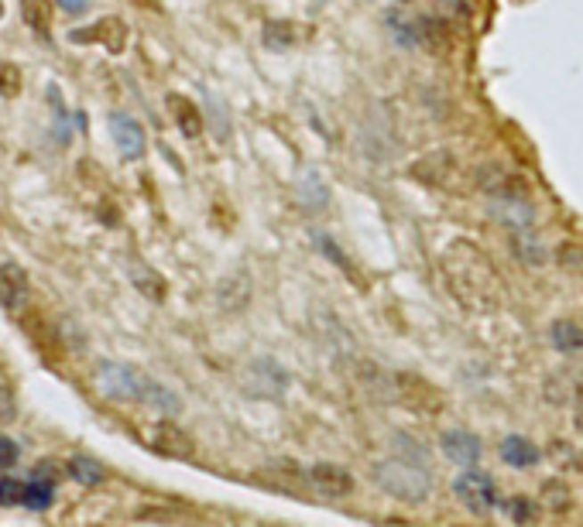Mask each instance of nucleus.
Listing matches in <instances>:
<instances>
[{"label": "nucleus", "instance_id": "2", "mask_svg": "<svg viewBox=\"0 0 583 527\" xmlns=\"http://www.w3.org/2000/svg\"><path fill=\"white\" fill-rule=\"evenodd\" d=\"M412 178H419L423 185L436 189V192H447V196H467L471 189V175L467 168L453 158L449 151H429L419 161H412Z\"/></svg>", "mask_w": 583, "mask_h": 527}, {"label": "nucleus", "instance_id": "3", "mask_svg": "<svg viewBox=\"0 0 583 527\" xmlns=\"http://www.w3.org/2000/svg\"><path fill=\"white\" fill-rule=\"evenodd\" d=\"M374 480L382 490H388L391 497H398L405 504H423L432 493V480L426 469L412 466L405 459H384L374 466Z\"/></svg>", "mask_w": 583, "mask_h": 527}, {"label": "nucleus", "instance_id": "1", "mask_svg": "<svg viewBox=\"0 0 583 527\" xmlns=\"http://www.w3.org/2000/svg\"><path fill=\"white\" fill-rule=\"evenodd\" d=\"M443 271V285L456 298V305L473 315H491L501 308V278L497 267L488 257V250H480L473 240H453L439 257Z\"/></svg>", "mask_w": 583, "mask_h": 527}, {"label": "nucleus", "instance_id": "22", "mask_svg": "<svg viewBox=\"0 0 583 527\" xmlns=\"http://www.w3.org/2000/svg\"><path fill=\"white\" fill-rule=\"evenodd\" d=\"M11 418H14V401L0 387V421H11Z\"/></svg>", "mask_w": 583, "mask_h": 527}, {"label": "nucleus", "instance_id": "16", "mask_svg": "<svg viewBox=\"0 0 583 527\" xmlns=\"http://www.w3.org/2000/svg\"><path fill=\"white\" fill-rule=\"evenodd\" d=\"M66 469H69V476H72L76 483H83V486L103 483V476H107V473H103V466H100L96 459H90V456H72Z\"/></svg>", "mask_w": 583, "mask_h": 527}, {"label": "nucleus", "instance_id": "12", "mask_svg": "<svg viewBox=\"0 0 583 527\" xmlns=\"http://www.w3.org/2000/svg\"><path fill=\"white\" fill-rule=\"evenodd\" d=\"M48 466L42 462L35 473H31V480H28V486H24V504L28 510H45V507H52V497H55V476L52 473H45Z\"/></svg>", "mask_w": 583, "mask_h": 527}, {"label": "nucleus", "instance_id": "19", "mask_svg": "<svg viewBox=\"0 0 583 527\" xmlns=\"http://www.w3.org/2000/svg\"><path fill=\"white\" fill-rule=\"evenodd\" d=\"M21 14L24 21L31 24L38 35H48V24H52V14H48L45 0H21Z\"/></svg>", "mask_w": 583, "mask_h": 527}, {"label": "nucleus", "instance_id": "21", "mask_svg": "<svg viewBox=\"0 0 583 527\" xmlns=\"http://www.w3.org/2000/svg\"><path fill=\"white\" fill-rule=\"evenodd\" d=\"M18 459V445L11 439H0V469H11Z\"/></svg>", "mask_w": 583, "mask_h": 527}, {"label": "nucleus", "instance_id": "8", "mask_svg": "<svg viewBox=\"0 0 583 527\" xmlns=\"http://www.w3.org/2000/svg\"><path fill=\"white\" fill-rule=\"evenodd\" d=\"M111 134H113V144H117V151L120 158H127V161H137V158H144L148 151V137H144V127L137 124L131 113H111Z\"/></svg>", "mask_w": 583, "mask_h": 527}, {"label": "nucleus", "instance_id": "10", "mask_svg": "<svg viewBox=\"0 0 583 527\" xmlns=\"http://www.w3.org/2000/svg\"><path fill=\"white\" fill-rule=\"evenodd\" d=\"M69 42H79V45L100 42L107 52H124V45H127V24L120 21V18H103V21H96L93 28L69 31Z\"/></svg>", "mask_w": 583, "mask_h": 527}, {"label": "nucleus", "instance_id": "13", "mask_svg": "<svg viewBox=\"0 0 583 527\" xmlns=\"http://www.w3.org/2000/svg\"><path fill=\"white\" fill-rule=\"evenodd\" d=\"M443 449H447L449 459H456L460 466H477V459H480V442L473 439L471 432H447Z\"/></svg>", "mask_w": 583, "mask_h": 527}, {"label": "nucleus", "instance_id": "26", "mask_svg": "<svg viewBox=\"0 0 583 527\" xmlns=\"http://www.w3.org/2000/svg\"><path fill=\"white\" fill-rule=\"evenodd\" d=\"M398 4H412V0H398Z\"/></svg>", "mask_w": 583, "mask_h": 527}, {"label": "nucleus", "instance_id": "7", "mask_svg": "<svg viewBox=\"0 0 583 527\" xmlns=\"http://www.w3.org/2000/svg\"><path fill=\"white\" fill-rule=\"evenodd\" d=\"M144 439L148 445L161 452V456H168V459H193L196 456V442L189 432H182L176 421H155L148 432H144Z\"/></svg>", "mask_w": 583, "mask_h": 527}, {"label": "nucleus", "instance_id": "20", "mask_svg": "<svg viewBox=\"0 0 583 527\" xmlns=\"http://www.w3.org/2000/svg\"><path fill=\"white\" fill-rule=\"evenodd\" d=\"M24 486H28V483L14 480V476H4V480H0V507L24 504Z\"/></svg>", "mask_w": 583, "mask_h": 527}, {"label": "nucleus", "instance_id": "9", "mask_svg": "<svg viewBox=\"0 0 583 527\" xmlns=\"http://www.w3.org/2000/svg\"><path fill=\"white\" fill-rule=\"evenodd\" d=\"M309 486H313L316 493H323V497H350L354 493V476L337 466V462H316L313 469H309Z\"/></svg>", "mask_w": 583, "mask_h": 527}, {"label": "nucleus", "instance_id": "4", "mask_svg": "<svg viewBox=\"0 0 583 527\" xmlns=\"http://www.w3.org/2000/svg\"><path fill=\"white\" fill-rule=\"evenodd\" d=\"M391 384H395L398 404L408 408V411H415V415H423V418H436L447 411V394H443L432 380H426L423 374L398 370V374L391 377Z\"/></svg>", "mask_w": 583, "mask_h": 527}, {"label": "nucleus", "instance_id": "24", "mask_svg": "<svg viewBox=\"0 0 583 527\" xmlns=\"http://www.w3.org/2000/svg\"><path fill=\"white\" fill-rule=\"evenodd\" d=\"M515 517H518V521H521V517H529V521H532V517H536V507L521 504V500H518V504H515Z\"/></svg>", "mask_w": 583, "mask_h": 527}, {"label": "nucleus", "instance_id": "6", "mask_svg": "<svg viewBox=\"0 0 583 527\" xmlns=\"http://www.w3.org/2000/svg\"><path fill=\"white\" fill-rule=\"evenodd\" d=\"M453 493H456V500L467 507L471 514H491L494 504H497V490H494L491 476L477 473V469H471V466H467V473L456 476Z\"/></svg>", "mask_w": 583, "mask_h": 527}, {"label": "nucleus", "instance_id": "15", "mask_svg": "<svg viewBox=\"0 0 583 527\" xmlns=\"http://www.w3.org/2000/svg\"><path fill=\"white\" fill-rule=\"evenodd\" d=\"M168 110H172V117H176V124H179V131L185 134V137H200L202 117H200V110H196L193 100H185V96H179V93H172V96H168Z\"/></svg>", "mask_w": 583, "mask_h": 527}, {"label": "nucleus", "instance_id": "25", "mask_svg": "<svg viewBox=\"0 0 583 527\" xmlns=\"http://www.w3.org/2000/svg\"><path fill=\"white\" fill-rule=\"evenodd\" d=\"M137 7H148V11H161V0H135Z\"/></svg>", "mask_w": 583, "mask_h": 527}, {"label": "nucleus", "instance_id": "5", "mask_svg": "<svg viewBox=\"0 0 583 527\" xmlns=\"http://www.w3.org/2000/svg\"><path fill=\"white\" fill-rule=\"evenodd\" d=\"M96 384H100V394L103 397L131 401V404H144L148 391H152V377L137 374L135 367H124V363H103Z\"/></svg>", "mask_w": 583, "mask_h": 527}, {"label": "nucleus", "instance_id": "18", "mask_svg": "<svg viewBox=\"0 0 583 527\" xmlns=\"http://www.w3.org/2000/svg\"><path fill=\"white\" fill-rule=\"evenodd\" d=\"M501 456H505V462H512V466H518V469H525V466H536L538 462V449L529 439H508L505 445H501Z\"/></svg>", "mask_w": 583, "mask_h": 527}, {"label": "nucleus", "instance_id": "11", "mask_svg": "<svg viewBox=\"0 0 583 527\" xmlns=\"http://www.w3.org/2000/svg\"><path fill=\"white\" fill-rule=\"evenodd\" d=\"M31 298V285H28V274L18 264H0V305L18 312L28 305Z\"/></svg>", "mask_w": 583, "mask_h": 527}, {"label": "nucleus", "instance_id": "14", "mask_svg": "<svg viewBox=\"0 0 583 527\" xmlns=\"http://www.w3.org/2000/svg\"><path fill=\"white\" fill-rule=\"evenodd\" d=\"M24 329H28L31 343L38 346L42 356H48L52 363H59V336H55V329L48 326L45 319H38V315H24Z\"/></svg>", "mask_w": 583, "mask_h": 527}, {"label": "nucleus", "instance_id": "17", "mask_svg": "<svg viewBox=\"0 0 583 527\" xmlns=\"http://www.w3.org/2000/svg\"><path fill=\"white\" fill-rule=\"evenodd\" d=\"M268 476H271V483L278 486V490H285V493H302V483H306V473H302L299 466H292V462L271 466Z\"/></svg>", "mask_w": 583, "mask_h": 527}, {"label": "nucleus", "instance_id": "27", "mask_svg": "<svg viewBox=\"0 0 583 527\" xmlns=\"http://www.w3.org/2000/svg\"><path fill=\"white\" fill-rule=\"evenodd\" d=\"M0 14H4V4H0Z\"/></svg>", "mask_w": 583, "mask_h": 527}, {"label": "nucleus", "instance_id": "23", "mask_svg": "<svg viewBox=\"0 0 583 527\" xmlns=\"http://www.w3.org/2000/svg\"><path fill=\"white\" fill-rule=\"evenodd\" d=\"M62 11H69V14H83L86 7H90V0H55Z\"/></svg>", "mask_w": 583, "mask_h": 527}]
</instances>
